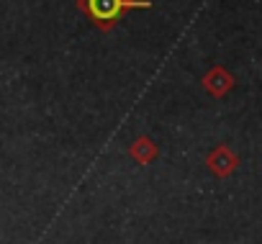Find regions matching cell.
Masks as SVG:
<instances>
[{"label":"cell","instance_id":"1","mask_svg":"<svg viewBox=\"0 0 262 244\" xmlns=\"http://www.w3.org/2000/svg\"><path fill=\"white\" fill-rule=\"evenodd\" d=\"M149 0H77V8L88 13L100 29H111L128 8H149Z\"/></svg>","mask_w":262,"mask_h":244},{"label":"cell","instance_id":"2","mask_svg":"<svg viewBox=\"0 0 262 244\" xmlns=\"http://www.w3.org/2000/svg\"><path fill=\"white\" fill-rule=\"evenodd\" d=\"M208 170L213 172V175H219V178H226V175H231L234 170H236V165H239V157L229 149V147H216L211 154H208Z\"/></svg>","mask_w":262,"mask_h":244},{"label":"cell","instance_id":"3","mask_svg":"<svg viewBox=\"0 0 262 244\" xmlns=\"http://www.w3.org/2000/svg\"><path fill=\"white\" fill-rule=\"evenodd\" d=\"M203 87H206L213 98H221V95H226V93L234 87V77H231L224 67H213V70L206 72V77H203Z\"/></svg>","mask_w":262,"mask_h":244},{"label":"cell","instance_id":"4","mask_svg":"<svg viewBox=\"0 0 262 244\" xmlns=\"http://www.w3.org/2000/svg\"><path fill=\"white\" fill-rule=\"evenodd\" d=\"M131 157H134L139 165H149L155 157H157V144L149 139V137H142L131 144Z\"/></svg>","mask_w":262,"mask_h":244}]
</instances>
